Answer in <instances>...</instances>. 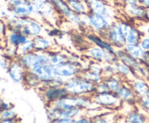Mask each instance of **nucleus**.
Instances as JSON below:
<instances>
[{
    "label": "nucleus",
    "mask_w": 149,
    "mask_h": 123,
    "mask_svg": "<svg viewBox=\"0 0 149 123\" xmlns=\"http://www.w3.org/2000/svg\"><path fill=\"white\" fill-rule=\"evenodd\" d=\"M63 86L69 95L92 96L97 92L96 84L86 79L80 74L66 80Z\"/></svg>",
    "instance_id": "f257e3e1"
},
{
    "label": "nucleus",
    "mask_w": 149,
    "mask_h": 123,
    "mask_svg": "<svg viewBox=\"0 0 149 123\" xmlns=\"http://www.w3.org/2000/svg\"><path fill=\"white\" fill-rule=\"evenodd\" d=\"M92 101L97 106L104 108L116 109L122 107L123 101L120 99L116 93L112 91L95 93L91 96Z\"/></svg>",
    "instance_id": "f03ea898"
},
{
    "label": "nucleus",
    "mask_w": 149,
    "mask_h": 123,
    "mask_svg": "<svg viewBox=\"0 0 149 123\" xmlns=\"http://www.w3.org/2000/svg\"><path fill=\"white\" fill-rule=\"evenodd\" d=\"M81 17L82 23H87L90 27H93V30L98 32L100 34L106 31L113 23V22L93 11H90L87 14L82 15Z\"/></svg>",
    "instance_id": "7ed1b4c3"
},
{
    "label": "nucleus",
    "mask_w": 149,
    "mask_h": 123,
    "mask_svg": "<svg viewBox=\"0 0 149 123\" xmlns=\"http://www.w3.org/2000/svg\"><path fill=\"white\" fill-rule=\"evenodd\" d=\"M10 13L18 17H31L34 14V8L30 0H8Z\"/></svg>",
    "instance_id": "20e7f679"
},
{
    "label": "nucleus",
    "mask_w": 149,
    "mask_h": 123,
    "mask_svg": "<svg viewBox=\"0 0 149 123\" xmlns=\"http://www.w3.org/2000/svg\"><path fill=\"white\" fill-rule=\"evenodd\" d=\"M55 7V10L63 15L71 23L79 25L82 24V17L74 12L65 0H48Z\"/></svg>",
    "instance_id": "39448f33"
},
{
    "label": "nucleus",
    "mask_w": 149,
    "mask_h": 123,
    "mask_svg": "<svg viewBox=\"0 0 149 123\" xmlns=\"http://www.w3.org/2000/svg\"><path fill=\"white\" fill-rule=\"evenodd\" d=\"M84 1L88 5L90 11L97 13L107 18L108 20L113 22V17L114 16V11L110 3L107 2L105 0H84Z\"/></svg>",
    "instance_id": "423d86ee"
},
{
    "label": "nucleus",
    "mask_w": 149,
    "mask_h": 123,
    "mask_svg": "<svg viewBox=\"0 0 149 123\" xmlns=\"http://www.w3.org/2000/svg\"><path fill=\"white\" fill-rule=\"evenodd\" d=\"M30 71L39 78L43 86H48L56 76L54 73L53 67L49 64H39L31 68Z\"/></svg>",
    "instance_id": "0eeeda50"
},
{
    "label": "nucleus",
    "mask_w": 149,
    "mask_h": 123,
    "mask_svg": "<svg viewBox=\"0 0 149 123\" xmlns=\"http://www.w3.org/2000/svg\"><path fill=\"white\" fill-rule=\"evenodd\" d=\"M53 69L54 73L56 76L60 77L65 80L80 74V68L77 66V63L68 60L53 67Z\"/></svg>",
    "instance_id": "6e6552de"
},
{
    "label": "nucleus",
    "mask_w": 149,
    "mask_h": 123,
    "mask_svg": "<svg viewBox=\"0 0 149 123\" xmlns=\"http://www.w3.org/2000/svg\"><path fill=\"white\" fill-rule=\"evenodd\" d=\"M103 33V38L116 48H123L127 43L126 38L114 23Z\"/></svg>",
    "instance_id": "1a4fd4ad"
},
{
    "label": "nucleus",
    "mask_w": 149,
    "mask_h": 123,
    "mask_svg": "<svg viewBox=\"0 0 149 123\" xmlns=\"http://www.w3.org/2000/svg\"><path fill=\"white\" fill-rule=\"evenodd\" d=\"M34 8L35 15L41 18H49L53 15L55 10V7L48 0H30Z\"/></svg>",
    "instance_id": "9d476101"
},
{
    "label": "nucleus",
    "mask_w": 149,
    "mask_h": 123,
    "mask_svg": "<svg viewBox=\"0 0 149 123\" xmlns=\"http://www.w3.org/2000/svg\"><path fill=\"white\" fill-rule=\"evenodd\" d=\"M26 69L16 59H12L9 65L7 72L9 77L15 83H20L23 82Z\"/></svg>",
    "instance_id": "9b49d317"
},
{
    "label": "nucleus",
    "mask_w": 149,
    "mask_h": 123,
    "mask_svg": "<svg viewBox=\"0 0 149 123\" xmlns=\"http://www.w3.org/2000/svg\"><path fill=\"white\" fill-rule=\"evenodd\" d=\"M44 87H45V90L43 91V97L48 104H50L55 100L69 95L64 86L49 85V86Z\"/></svg>",
    "instance_id": "f8f14e48"
},
{
    "label": "nucleus",
    "mask_w": 149,
    "mask_h": 123,
    "mask_svg": "<svg viewBox=\"0 0 149 123\" xmlns=\"http://www.w3.org/2000/svg\"><path fill=\"white\" fill-rule=\"evenodd\" d=\"M116 94L123 102L128 104H135L138 102V97L133 91L129 82L127 83L123 82L116 92Z\"/></svg>",
    "instance_id": "ddd939ff"
},
{
    "label": "nucleus",
    "mask_w": 149,
    "mask_h": 123,
    "mask_svg": "<svg viewBox=\"0 0 149 123\" xmlns=\"http://www.w3.org/2000/svg\"><path fill=\"white\" fill-rule=\"evenodd\" d=\"M146 7L142 6L141 4H126L124 5V11L125 12L128 16L137 20H143L145 18Z\"/></svg>",
    "instance_id": "4468645a"
},
{
    "label": "nucleus",
    "mask_w": 149,
    "mask_h": 123,
    "mask_svg": "<svg viewBox=\"0 0 149 123\" xmlns=\"http://www.w3.org/2000/svg\"><path fill=\"white\" fill-rule=\"evenodd\" d=\"M116 56L118 59L122 62L123 63L126 64L129 67H130L133 70H135L138 66L141 64V61L137 59L128 54L124 48H119L118 50H116Z\"/></svg>",
    "instance_id": "2eb2a0df"
},
{
    "label": "nucleus",
    "mask_w": 149,
    "mask_h": 123,
    "mask_svg": "<svg viewBox=\"0 0 149 123\" xmlns=\"http://www.w3.org/2000/svg\"><path fill=\"white\" fill-rule=\"evenodd\" d=\"M113 67H114L115 73L121 75L123 78H128L131 81L138 77L135 74V71L130 67L121 62L120 60H118L117 62L113 63Z\"/></svg>",
    "instance_id": "dca6fc26"
},
{
    "label": "nucleus",
    "mask_w": 149,
    "mask_h": 123,
    "mask_svg": "<svg viewBox=\"0 0 149 123\" xmlns=\"http://www.w3.org/2000/svg\"><path fill=\"white\" fill-rule=\"evenodd\" d=\"M29 38L23 35V33L16 30H7L6 35V39L7 41L8 44L14 46L15 47H18L20 45L24 43Z\"/></svg>",
    "instance_id": "f3484780"
},
{
    "label": "nucleus",
    "mask_w": 149,
    "mask_h": 123,
    "mask_svg": "<svg viewBox=\"0 0 149 123\" xmlns=\"http://www.w3.org/2000/svg\"><path fill=\"white\" fill-rule=\"evenodd\" d=\"M67 2L71 10L79 15H85L90 12L88 5L84 0H69Z\"/></svg>",
    "instance_id": "a211bd4d"
},
{
    "label": "nucleus",
    "mask_w": 149,
    "mask_h": 123,
    "mask_svg": "<svg viewBox=\"0 0 149 123\" xmlns=\"http://www.w3.org/2000/svg\"><path fill=\"white\" fill-rule=\"evenodd\" d=\"M124 49L127 52L128 54L133 56L134 58L137 59L141 60L142 58L143 57L144 54H145L146 51L141 47V45L139 43H127L124 46Z\"/></svg>",
    "instance_id": "6ab92c4d"
},
{
    "label": "nucleus",
    "mask_w": 149,
    "mask_h": 123,
    "mask_svg": "<svg viewBox=\"0 0 149 123\" xmlns=\"http://www.w3.org/2000/svg\"><path fill=\"white\" fill-rule=\"evenodd\" d=\"M87 38L94 43L95 46H99V47L104 49L106 50L109 51V52H112V53H116V50L113 48V45L111 44L107 40L104 38H100L99 36H96V35L90 34L87 36Z\"/></svg>",
    "instance_id": "aec40b11"
},
{
    "label": "nucleus",
    "mask_w": 149,
    "mask_h": 123,
    "mask_svg": "<svg viewBox=\"0 0 149 123\" xmlns=\"http://www.w3.org/2000/svg\"><path fill=\"white\" fill-rule=\"evenodd\" d=\"M122 79H123V78L121 75L116 74V75H113L112 76L104 78L103 80L107 84L109 91L116 93L122 85V84L123 83Z\"/></svg>",
    "instance_id": "412c9836"
},
{
    "label": "nucleus",
    "mask_w": 149,
    "mask_h": 123,
    "mask_svg": "<svg viewBox=\"0 0 149 123\" xmlns=\"http://www.w3.org/2000/svg\"><path fill=\"white\" fill-rule=\"evenodd\" d=\"M33 43H34L35 51L38 52H47L48 49L52 47L51 41L48 38L42 37L40 35L36 37L33 38Z\"/></svg>",
    "instance_id": "4be33fe9"
},
{
    "label": "nucleus",
    "mask_w": 149,
    "mask_h": 123,
    "mask_svg": "<svg viewBox=\"0 0 149 123\" xmlns=\"http://www.w3.org/2000/svg\"><path fill=\"white\" fill-rule=\"evenodd\" d=\"M148 121V114L139 111H132L126 117V122L129 123H144Z\"/></svg>",
    "instance_id": "5701e85b"
},
{
    "label": "nucleus",
    "mask_w": 149,
    "mask_h": 123,
    "mask_svg": "<svg viewBox=\"0 0 149 123\" xmlns=\"http://www.w3.org/2000/svg\"><path fill=\"white\" fill-rule=\"evenodd\" d=\"M143 36V33L138 28V27L133 26L132 28L131 29L130 32L125 37V38H126L127 43H139L140 41L141 40V38H142Z\"/></svg>",
    "instance_id": "b1692460"
},
{
    "label": "nucleus",
    "mask_w": 149,
    "mask_h": 123,
    "mask_svg": "<svg viewBox=\"0 0 149 123\" xmlns=\"http://www.w3.org/2000/svg\"><path fill=\"white\" fill-rule=\"evenodd\" d=\"M23 82H26V85L31 88H36L42 85V82L39 78L30 70H26Z\"/></svg>",
    "instance_id": "393cba45"
},
{
    "label": "nucleus",
    "mask_w": 149,
    "mask_h": 123,
    "mask_svg": "<svg viewBox=\"0 0 149 123\" xmlns=\"http://www.w3.org/2000/svg\"><path fill=\"white\" fill-rule=\"evenodd\" d=\"M68 60L67 56L59 52H49V64L53 67Z\"/></svg>",
    "instance_id": "a878e982"
},
{
    "label": "nucleus",
    "mask_w": 149,
    "mask_h": 123,
    "mask_svg": "<svg viewBox=\"0 0 149 123\" xmlns=\"http://www.w3.org/2000/svg\"><path fill=\"white\" fill-rule=\"evenodd\" d=\"M35 51L34 49V43L33 40L31 38H29L26 41L17 47V54L18 55L28 53V52Z\"/></svg>",
    "instance_id": "bb28decb"
},
{
    "label": "nucleus",
    "mask_w": 149,
    "mask_h": 123,
    "mask_svg": "<svg viewBox=\"0 0 149 123\" xmlns=\"http://www.w3.org/2000/svg\"><path fill=\"white\" fill-rule=\"evenodd\" d=\"M80 75L82 77H84V78H85L86 79L91 81L93 83L96 84V85H97V83H99V82H102V81L103 80V78H103V75L95 73V72H92V71L89 70V69L86 70L85 72H82V73H81Z\"/></svg>",
    "instance_id": "cd10ccee"
},
{
    "label": "nucleus",
    "mask_w": 149,
    "mask_h": 123,
    "mask_svg": "<svg viewBox=\"0 0 149 123\" xmlns=\"http://www.w3.org/2000/svg\"><path fill=\"white\" fill-rule=\"evenodd\" d=\"M17 117H18V115L13 110V109H2L0 111V120H4V119H14L17 120Z\"/></svg>",
    "instance_id": "c85d7f7f"
},
{
    "label": "nucleus",
    "mask_w": 149,
    "mask_h": 123,
    "mask_svg": "<svg viewBox=\"0 0 149 123\" xmlns=\"http://www.w3.org/2000/svg\"><path fill=\"white\" fill-rule=\"evenodd\" d=\"M137 103L139 104V106L144 112L149 114V96H145L138 98Z\"/></svg>",
    "instance_id": "c756f323"
},
{
    "label": "nucleus",
    "mask_w": 149,
    "mask_h": 123,
    "mask_svg": "<svg viewBox=\"0 0 149 123\" xmlns=\"http://www.w3.org/2000/svg\"><path fill=\"white\" fill-rule=\"evenodd\" d=\"M7 30H8V27L4 20L2 19H0V38L1 37L5 38L7 35Z\"/></svg>",
    "instance_id": "7c9ffc66"
},
{
    "label": "nucleus",
    "mask_w": 149,
    "mask_h": 123,
    "mask_svg": "<svg viewBox=\"0 0 149 123\" xmlns=\"http://www.w3.org/2000/svg\"><path fill=\"white\" fill-rule=\"evenodd\" d=\"M142 24L138 26V28L141 30L143 35L149 36V23L145 20H142Z\"/></svg>",
    "instance_id": "2f4dec72"
},
{
    "label": "nucleus",
    "mask_w": 149,
    "mask_h": 123,
    "mask_svg": "<svg viewBox=\"0 0 149 123\" xmlns=\"http://www.w3.org/2000/svg\"><path fill=\"white\" fill-rule=\"evenodd\" d=\"M10 62L9 61V58L7 57L5 55L0 56V67L2 69L7 71V69H8Z\"/></svg>",
    "instance_id": "473e14b6"
},
{
    "label": "nucleus",
    "mask_w": 149,
    "mask_h": 123,
    "mask_svg": "<svg viewBox=\"0 0 149 123\" xmlns=\"http://www.w3.org/2000/svg\"><path fill=\"white\" fill-rule=\"evenodd\" d=\"M139 44L145 51H149V36L144 35L140 41Z\"/></svg>",
    "instance_id": "72a5a7b5"
},
{
    "label": "nucleus",
    "mask_w": 149,
    "mask_h": 123,
    "mask_svg": "<svg viewBox=\"0 0 149 123\" xmlns=\"http://www.w3.org/2000/svg\"><path fill=\"white\" fill-rule=\"evenodd\" d=\"M96 89H97V92L101 93V92H106V91H110L109 88L108 87L107 84L103 80L102 82H99L96 85ZM96 92V93H97Z\"/></svg>",
    "instance_id": "f704fd0d"
},
{
    "label": "nucleus",
    "mask_w": 149,
    "mask_h": 123,
    "mask_svg": "<svg viewBox=\"0 0 149 123\" xmlns=\"http://www.w3.org/2000/svg\"><path fill=\"white\" fill-rule=\"evenodd\" d=\"M52 122L58 123H75V119L73 118H58L53 120Z\"/></svg>",
    "instance_id": "c9c22d12"
},
{
    "label": "nucleus",
    "mask_w": 149,
    "mask_h": 123,
    "mask_svg": "<svg viewBox=\"0 0 149 123\" xmlns=\"http://www.w3.org/2000/svg\"><path fill=\"white\" fill-rule=\"evenodd\" d=\"M141 61L149 69V51H146Z\"/></svg>",
    "instance_id": "e433bc0d"
},
{
    "label": "nucleus",
    "mask_w": 149,
    "mask_h": 123,
    "mask_svg": "<svg viewBox=\"0 0 149 123\" xmlns=\"http://www.w3.org/2000/svg\"><path fill=\"white\" fill-rule=\"evenodd\" d=\"M90 119L87 118V117H81L80 118L75 119V123H89L93 122V120H90Z\"/></svg>",
    "instance_id": "4c0bfd02"
},
{
    "label": "nucleus",
    "mask_w": 149,
    "mask_h": 123,
    "mask_svg": "<svg viewBox=\"0 0 149 123\" xmlns=\"http://www.w3.org/2000/svg\"><path fill=\"white\" fill-rule=\"evenodd\" d=\"M119 2L122 3L123 5H126V4H138V0H116Z\"/></svg>",
    "instance_id": "58836bf2"
},
{
    "label": "nucleus",
    "mask_w": 149,
    "mask_h": 123,
    "mask_svg": "<svg viewBox=\"0 0 149 123\" xmlns=\"http://www.w3.org/2000/svg\"><path fill=\"white\" fill-rule=\"evenodd\" d=\"M13 109V105L11 103L4 101L2 104V109Z\"/></svg>",
    "instance_id": "ea45409f"
},
{
    "label": "nucleus",
    "mask_w": 149,
    "mask_h": 123,
    "mask_svg": "<svg viewBox=\"0 0 149 123\" xmlns=\"http://www.w3.org/2000/svg\"><path fill=\"white\" fill-rule=\"evenodd\" d=\"M138 2L146 8L149 7V0H138Z\"/></svg>",
    "instance_id": "a19ab883"
},
{
    "label": "nucleus",
    "mask_w": 149,
    "mask_h": 123,
    "mask_svg": "<svg viewBox=\"0 0 149 123\" xmlns=\"http://www.w3.org/2000/svg\"><path fill=\"white\" fill-rule=\"evenodd\" d=\"M95 122H99V123H106V122H109V121H108V120H106V118H104V117H97V119H96V120L95 121Z\"/></svg>",
    "instance_id": "79ce46f5"
},
{
    "label": "nucleus",
    "mask_w": 149,
    "mask_h": 123,
    "mask_svg": "<svg viewBox=\"0 0 149 123\" xmlns=\"http://www.w3.org/2000/svg\"><path fill=\"white\" fill-rule=\"evenodd\" d=\"M17 120H14V119H4V120H0V122L2 123H13L16 122Z\"/></svg>",
    "instance_id": "37998d69"
},
{
    "label": "nucleus",
    "mask_w": 149,
    "mask_h": 123,
    "mask_svg": "<svg viewBox=\"0 0 149 123\" xmlns=\"http://www.w3.org/2000/svg\"><path fill=\"white\" fill-rule=\"evenodd\" d=\"M144 20H145L146 21L148 22L149 23V7H147V8L146 9L145 18H144Z\"/></svg>",
    "instance_id": "c03bdc74"
},
{
    "label": "nucleus",
    "mask_w": 149,
    "mask_h": 123,
    "mask_svg": "<svg viewBox=\"0 0 149 123\" xmlns=\"http://www.w3.org/2000/svg\"><path fill=\"white\" fill-rule=\"evenodd\" d=\"M3 102H4V101H3V99L1 98V96H0V111H1V110H2V104H3Z\"/></svg>",
    "instance_id": "a18cd8bd"
},
{
    "label": "nucleus",
    "mask_w": 149,
    "mask_h": 123,
    "mask_svg": "<svg viewBox=\"0 0 149 123\" xmlns=\"http://www.w3.org/2000/svg\"><path fill=\"white\" fill-rule=\"evenodd\" d=\"M105 1H107V2H109V3H111V1H116V0H105Z\"/></svg>",
    "instance_id": "49530a36"
},
{
    "label": "nucleus",
    "mask_w": 149,
    "mask_h": 123,
    "mask_svg": "<svg viewBox=\"0 0 149 123\" xmlns=\"http://www.w3.org/2000/svg\"><path fill=\"white\" fill-rule=\"evenodd\" d=\"M1 49H2V47H1V44H0V52H1Z\"/></svg>",
    "instance_id": "de8ad7c7"
},
{
    "label": "nucleus",
    "mask_w": 149,
    "mask_h": 123,
    "mask_svg": "<svg viewBox=\"0 0 149 123\" xmlns=\"http://www.w3.org/2000/svg\"><path fill=\"white\" fill-rule=\"evenodd\" d=\"M1 79H2V78H0V80H1Z\"/></svg>",
    "instance_id": "09e8293b"
},
{
    "label": "nucleus",
    "mask_w": 149,
    "mask_h": 123,
    "mask_svg": "<svg viewBox=\"0 0 149 123\" xmlns=\"http://www.w3.org/2000/svg\"></svg>",
    "instance_id": "8fccbe9b"
}]
</instances>
